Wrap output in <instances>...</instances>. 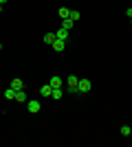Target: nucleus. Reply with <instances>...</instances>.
Wrapping results in <instances>:
<instances>
[{"label":"nucleus","mask_w":132,"mask_h":147,"mask_svg":"<svg viewBox=\"0 0 132 147\" xmlns=\"http://www.w3.org/2000/svg\"><path fill=\"white\" fill-rule=\"evenodd\" d=\"M77 84H79V77H77V75H68V77H66V90L68 92H77Z\"/></svg>","instance_id":"1"},{"label":"nucleus","mask_w":132,"mask_h":147,"mask_svg":"<svg viewBox=\"0 0 132 147\" xmlns=\"http://www.w3.org/2000/svg\"><path fill=\"white\" fill-rule=\"evenodd\" d=\"M90 90H93L90 79H86V77H84V79H79V84H77V92H84V94H86V92H90Z\"/></svg>","instance_id":"2"},{"label":"nucleus","mask_w":132,"mask_h":147,"mask_svg":"<svg viewBox=\"0 0 132 147\" xmlns=\"http://www.w3.org/2000/svg\"><path fill=\"white\" fill-rule=\"evenodd\" d=\"M26 110L31 112V114H38V112L42 110V103L35 101V99H31V101H26Z\"/></svg>","instance_id":"3"},{"label":"nucleus","mask_w":132,"mask_h":147,"mask_svg":"<svg viewBox=\"0 0 132 147\" xmlns=\"http://www.w3.org/2000/svg\"><path fill=\"white\" fill-rule=\"evenodd\" d=\"M13 101H18V103H26L29 99H26V92H24V88L22 90H16V99Z\"/></svg>","instance_id":"4"},{"label":"nucleus","mask_w":132,"mask_h":147,"mask_svg":"<svg viewBox=\"0 0 132 147\" xmlns=\"http://www.w3.org/2000/svg\"><path fill=\"white\" fill-rule=\"evenodd\" d=\"M49 84H51V88H62L64 86V79L55 75V77H51V79H49Z\"/></svg>","instance_id":"5"},{"label":"nucleus","mask_w":132,"mask_h":147,"mask_svg":"<svg viewBox=\"0 0 132 147\" xmlns=\"http://www.w3.org/2000/svg\"><path fill=\"white\" fill-rule=\"evenodd\" d=\"M51 46H53V51H57V53H62V51L66 49V42H64V40H55V42L51 44Z\"/></svg>","instance_id":"6"},{"label":"nucleus","mask_w":132,"mask_h":147,"mask_svg":"<svg viewBox=\"0 0 132 147\" xmlns=\"http://www.w3.org/2000/svg\"><path fill=\"white\" fill-rule=\"evenodd\" d=\"M51 92H53V88H51V84H44V86L40 88V97H51Z\"/></svg>","instance_id":"7"},{"label":"nucleus","mask_w":132,"mask_h":147,"mask_svg":"<svg viewBox=\"0 0 132 147\" xmlns=\"http://www.w3.org/2000/svg\"><path fill=\"white\" fill-rule=\"evenodd\" d=\"M11 88L13 90H22V88H24V81L20 79V77H16V79L11 81Z\"/></svg>","instance_id":"8"},{"label":"nucleus","mask_w":132,"mask_h":147,"mask_svg":"<svg viewBox=\"0 0 132 147\" xmlns=\"http://www.w3.org/2000/svg\"><path fill=\"white\" fill-rule=\"evenodd\" d=\"M55 37H57V40H64V42H66V40H68V31H66V29H60V31L55 33Z\"/></svg>","instance_id":"9"},{"label":"nucleus","mask_w":132,"mask_h":147,"mask_svg":"<svg viewBox=\"0 0 132 147\" xmlns=\"http://www.w3.org/2000/svg\"><path fill=\"white\" fill-rule=\"evenodd\" d=\"M42 40H44V44H49V46H51V44L55 42L57 37H55V33H46V35H44V37H42Z\"/></svg>","instance_id":"10"},{"label":"nucleus","mask_w":132,"mask_h":147,"mask_svg":"<svg viewBox=\"0 0 132 147\" xmlns=\"http://www.w3.org/2000/svg\"><path fill=\"white\" fill-rule=\"evenodd\" d=\"M57 13H60V18H62V20L70 18V9H66V7H60V11H57Z\"/></svg>","instance_id":"11"},{"label":"nucleus","mask_w":132,"mask_h":147,"mask_svg":"<svg viewBox=\"0 0 132 147\" xmlns=\"http://www.w3.org/2000/svg\"><path fill=\"white\" fill-rule=\"evenodd\" d=\"M51 97H53V99H62V97H64V88H53Z\"/></svg>","instance_id":"12"},{"label":"nucleus","mask_w":132,"mask_h":147,"mask_svg":"<svg viewBox=\"0 0 132 147\" xmlns=\"http://www.w3.org/2000/svg\"><path fill=\"white\" fill-rule=\"evenodd\" d=\"M73 26H75V22H73V20H70V18H66V20H62V29H66V31H70V29H73Z\"/></svg>","instance_id":"13"},{"label":"nucleus","mask_w":132,"mask_h":147,"mask_svg":"<svg viewBox=\"0 0 132 147\" xmlns=\"http://www.w3.org/2000/svg\"><path fill=\"white\" fill-rule=\"evenodd\" d=\"M5 99H9V101L16 99V90H13V88H7V90H5Z\"/></svg>","instance_id":"14"},{"label":"nucleus","mask_w":132,"mask_h":147,"mask_svg":"<svg viewBox=\"0 0 132 147\" xmlns=\"http://www.w3.org/2000/svg\"><path fill=\"white\" fill-rule=\"evenodd\" d=\"M130 129H132V125H121V136H130Z\"/></svg>","instance_id":"15"},{"label":"nucleus","mask_w":132,"mask_h":147,"mask_svg":"<svg viewBox=\"0 0 132 147\" xmlns=\"http://www.w3.org/2000/svg\"><path fill=\"white\" fill-rule=\"evenodd\" d=\"M79 18H82V13H79V11H70V20H73V22H77Z\"/></svg>","instance_id":"16"},{"label":"nucleus","mask_w":132,"mask_h":147,"mask_svg":"<svg viewBox=\"0 0 132 147\" xmlns=\"http://www.w3.org/2000/svg\"><path fill=\"white\" fill-rule=\"evenodd\" d=\"M126 16H128V18H132V7H130V9H126Z\"/></svg>","instance_id":"17"},{"label":"nucleus","mask_w":132,"mask_h":147,"mask_svg":"<svg viewBox=\"0 0 132 147\" xmlns=\"http://www.w3.org/2000/svg\"><path fill=\"white\" fill-rule=\"evenodd\" d=\"M5 2H7V0H0V5H5Z\"/></svg>","instance_id":"18"},{"label":"nucleus","mask_w":132,"mask_h":147,"mask_svg":"<svg viewBox=\"0 0 132 147\" xmlns=\"http://www.w3.org/2000/svg\"><path fill=\"white\" fill-rule=\"evenodd\" d=\"M0 13H2V5H0Z\"/></svg>","instance_id":"19"},{"label":"nucleus","mask_w":132,"mask_h":147,"mask_svg":"<svg viewBox=\"0 0 132 147\" xmlns=\"http://www.w3.org/2000/svg\"><path fill=\"white\" fill-rule=\"evenodd\" d=\"M130 138H132V129H130Z\"/></svg>","instance_id":"20"},{"label":"nucleus","mask_w":132,"mask_h":147,"mask_svg":"<svg viewBox=\"0 0 132 147\" xmlns=\"http://www.w3.org/2000/svg\"><path fill=\"white\" fill-rule=\"evenodd\" d=\"M0 51H2V44H0Z\"/></svg>","instance_id":"21"},{"label":"nucleus","mask_w":132,"mask_h":147,"mask_svg":"<svg viewBox=\"0 0 132 147\" xmlns=\"http://www.w3.org/2000/svg\"><path fill=\"white\" fill-rule=\"evenodd\" d=\"M130 24H132V18H130Z\"/></svg>","instance_id":"22"}]
</instances>
